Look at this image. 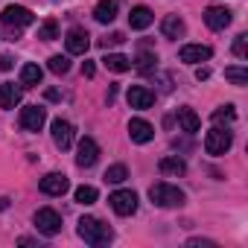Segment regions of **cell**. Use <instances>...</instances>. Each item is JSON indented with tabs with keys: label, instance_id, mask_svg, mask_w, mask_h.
I'll use <instances>...</instances> for the list:
<instances>
[{
	"label": "cell",
	"instance_id": "484cf974",
	"mask_svg": "<svg viewBox=\"0 0 248 248\" xmlns=\"http://www.w3.org/2000/svg\"><path fill=\"white\" fill-rule=\"evenodd\" d=\"M155 62H158V56H155V53H140V56H138V62H132V64H135L140 73H152V70H155Z\"/></svg>",
	"mask_w": 248,
	"mask_h": 248
},
{
	"label": "cell",
	"instance_id": "603a6c76",
	"mask_svg": "<svg viewBox=\"0 0 248 248\" xmlns=\"http://www.w3.org/2000/svg\"><path fill=\"white\" fill-rule=\"evenodd\" d=\"M41 76H44V70H41L38 64H24V67H21V85H24V88L41 85Z\"/></svg>",
	"mask_w": 248,
	"mask_h": 248
},
{
	"label": "cell",
	"instance_id": "8992f818",
	"mask_svg": "<svg viewBox=\"0 0 248 248\" xmlns=\"http://www.w3.org/2000/svg\"><path fill=\"white\" fill-rule=\"evenodd\" d=\"M35 228L44 233V236H56L62 231V216L53 210V207H41L35 213Z\"/></svg>",
	"mask_w": 248,
	"mask_h": 248
},
{
	"label": "cell",
	"instance_id": "52a82bcc",
	"mask_svg": "<svg viewBox=\"0 0 248 248\" xmlns=\"http://www.w3.org/2000/svg\"><path fill=\"white\" fill-rule=\"evenodd\" d=\"M0 21H3L6 27H30L32 21H35V15L27 9V6H6L3 12H0Z\"/></svg>",
	"mask_w": 248,
	"mask_h": 248
},
{
	"label": "cell",
	"instance_id": "ffe728a7",
	"mask_svg": "<svg viewBox=\"0 0 248 248\" xmlns=\"http://www.w3.org/2000/svg\"><path fill=\"white\" fill-rule=\"evenodd\" d=\"M21 102V88H15L12 82L0 85V108H15Z\"/></svg>",
	"mask_w": 248,
	"mask_h": 248
},
{
	"label": "cell",
	"instance_id": "5b68a950",
	"mask_svg": "<svg viewBox=\"0 0 248 248\" xmlns=\"http://www.w3.org/2000/svg\"><path fill=\"white\" fill-rule=\"evenodd\" d=\"M47 123V111L41 105H27L21 108V129L24 132H41Z\"/></svg>",
	"mask_w": 248,
	"mask_h": 248
},
{
	"label": "cell",
	"instance_id": "d4e9b609",
	"mask_svg": "<svg viewBox=\"0 0 248 248\" xmlns=\"http://www.w3.org/2000/svg\"><path fill=\"white\" fill-rule=\"evenodd\" d=\"M126 178H129V170L123 167V164H114V167L105 170V181H108V184H123Z\"/></svg>",
	"mask_w": 248,
	"mask_h": 248
},
{
	"label": "cell",
	"instance_id": "5bb4252c",
	"mask_svg": "<svg viewBox=\"0 0 248 248\" xmlns=\"http://www.w3.org/2000/svg\"><path fill=\"white\" fill-rule=\"evenodd\" d=\"M129 138H132L135 143H149V140L155 138L152 123H146V120H140V117L129 120Z\"/></svg>",
	"mask_w": 248,
	"mask_h": 248
},
{
	"label": "cell",
	"instance_id": "d6a6232c",
	"mask_svg": "<svg viewBox=\"0 0 248 248\" xmlns=\"http://www.w3.org/2000/svg\"><path fill=\"white\" fill-rule=\"evenodd\" d=\"M93 73H96V67H93V62H88V59H85V62H82V76H88V79H91Z\"/></svg>",
	"mask_w": 248,
	"mask_h": 248
},
{
	"label": "cell",
	"instance_id": "d6986e66",
	"mask_svg": "<svg viewBox=\"0 0 248 248\" xmlns=\"http://www.w3.org/2000/svg\"><path fill=\"white\" fill-rule=\"evenodd\" d=\"M161 32H164L167 38H181V35L187 32V27H184V21H181L178 15H167V18L161 21Z\"/></svg>",
	"mask_w": 248,
	"mask_h": 248
},
{
	"label": "cell",
	"instance_id": "4dcf8cb0",
	"mask_svg": "<svg viewBox=\"0 0 248 248\" xmlns=\"http://www.w3.org/2000/svg\"><path fill=\"white\" fill-rule=\"evenodd\" d=\"M120 44H126V35L123 32H111V35H105V38H99V47H120Z\"/></svg>",
	"mask_w": 248,
	"mask_h": 248
},
{
	"label": "cell",
	"instance_id": "f546056e",
	"mask_svg": "<svg viewBox=\"0 0 248 248\" xmlns=\"http://www.w3.org/2000/svg\"><path fill=\"white\" fill-rule=\"evenodd\" d=\"M50 70H53L56 76H64V73L70 70V59H67V56H53V59H50Z\"/></svg>",
	"mask_w": 248,
	"mask_h": 248
},
{
	"label": "cell",
	"instance_id": "9c48e42d",
	"mask_svg": "<svg viewBox=\"0 0 248 248\" xmlns=\"http://www.w3.org/2000/svg\"><path fill=\"white\" fill-rule=\"evenodd\" d=\"M38 187H41V193H47V196H64L67 187H70V181H67L64 172H50V175H44V178L38 181Z\"/></svg>",
	"mask_w": 248,
	"mask_h": 248
},
{
	"label": "cell",
	"instance_id": "2e32d148",
	"mask_svg": "<svg viewBox=\"0 0 248 248\" xmlns=\"http://www.w3.org/2000/svg\"><path fill=\"white\" fill-rule=\"evenodd\" d=\"M152 21H155V15H152L149 6H135V9L129 12V27H132V30H146Z\"/></svg>",
	"mask_w": 248,
	"mask_h": 248
},
{
	"label": "cell",
	"instance_id": "6da1fadb",
	"mask_svg": "<svg viewBox=\"0 0 248 248\" xmlns=\"http://www.w3.org/2000/svg\"><path fill=\"white\" fill-rule=\"evenodd\" d=\"M79 236L88 242V245H108L111 242V228L105 225V222H99V219H93V216H82L79 219Z\"/></svg>",
	"mask_w": 248,
	"mask_h": 248
},
{
	"label": "cell",
	"instance_id": "d590c367",
	"mask_svg": "<svg viewBox=\"0 0 248 248\" xmlns=\"http://www.w3.org/2000/svg\"><path fill=\"white\" fill-rule=\"evenodd\" d=\"M187 245H193V248H196V245H216V242H213V239H190Z\"/></svg>",
	"mask_w": 248,
	"mask_h": 248
},
{
	"label": "cell",
	"instance_id": "7a4b0ae2",
	"mask_svg": "<svg viewBox=\"0 0 248 248\" xmlns=\"http://www.w3.org/2000/svg\"><path fill=\"white\" fill-rule=\"evenodd\" d=\"M149 199H152V204H158V207H178V204H184V193H181L178 187L167 184V181L152 184V187H149Z\"/></svg>",
	"mask_w": 248,
	"mask_h": 248
},
{
	"label": "cell",
	"instance_id": "7c38bea8",
	"mask_svg": "<svg viewBox=\"0 0 248 248\" xmlns=\"http://www.w3.org/2000/svg\"><path fill=\"white\" fill-rule=\"evenodd\" d=\"M231 21H233V15H231V9H225V6H207V9H204V24H207L210 30H225Z\"/></svg>",
	"mask_w": 248,
	"mask_h": 248
},
{
	"label": "cell",
	"instance_id": "30bf717a",
	"mask_svg": "<svg viewBox=\"0 0 248 248\" xmlns=\"http://www.w3.org/2000/svg\"><path fill=\"white\" fill-rule=\"evenodd\" d=\"M64 44H67V53H70V56H85V53H88V47H91V35H88L85 30L73 27V30L67 32Z\"/></svg>",
	"mask_w": 248,
	"mask_h": 248
},
{
	"label": "cell",
	"instance_id": "8fae6325",
	"mask_svg": "<svg viewBox=\"0 0 248 248\" xmlns=\"http://www.w3.org/2000/svg\"><path fill=\"white\" fill-rule=\"evenodd\" d=\"M53 143L64 152V149H70L73 146V126H70V123L67 120H53Z\"/></svg>",
	"mask_w": 248,
	"mask_h": 248
},
{
	"label": "cell",
	"instance_id": "9a60e30c",
	"mask_svg": "<svg viewBox=\"0 0 248 248\" xmlns=\"http://www.w3.org/2000/svg\"><path fill=\"white\" fill-rule=\"evenodd\" d=\"M210 56H213V50H210V47H204V44H184V47H181V53H178V59H181V62H187V64L207 62Z\"/></svg>",
	"mask_w": 248,
	"mask_h": 248
},
{
	"label": "cell",
	"instance_id": "8d00e7d4",
	"mask_svg": "<svg viewBox=\"0 0 248 248\" xmlns=\"http://www.w3.org/2000/svg\"><path fill=\"white\" fill-rule=\"evenodd\" d=\"M9 207V199H0V210H6Z\"/></svg>",
	"mask_w": 248,
	"mask_h": 248
},
{
	"label": "cell",
	"instance_id": "7402d4cb",
	"mask_svg": "<svg viewBox=\"0 0 248 248\" xmlns=\"http://www.w3.org/2000/svg\"><path fill=\"white\" fill-rule=\"evenodd\" d=\"M102 64H105L108 70H114V73H126V70H132V59L123 56V53H108V56L102 59Z\"/></svg>",
	"mask_w": 248,
	"mask_h": 248
},
{
	"label": "cell",
	"instance_id": "ac0fdd59",
	"mask_svg": "<svg viewBox=\"0 0 248 248\" xmlns=\"http://www.w3.org/2000/svg\"><path fill=\"white\" fill-rule=\"evenodd\" d=\"M178 123H181V129L187 132V135H193V132H199L202 129V120H199V114L193 111V108H178Z\"/></svg>",
	"mask_w": 248,
	"mask_h": 248
},
{
	"label": "cell",
	"instance_id": "836d02e7",
	"mask_svg": "<svg viewBox=\"0 0 248 248\" xmlns=\"http://www.w3.org/2000/svg\"><path fill=\"white\" fill-rule=\"evenodd\" d=\"M12 56H0V70H12Z\"/></svg>",
	"mask_w": 248,
	"mask_h": 248
},
{
	"label": "cell",
	"instance_id": "e575fe53",
	"mask_svg": "<svg viewBox=\"0 0 248 248\" xmlns=\"http://www.w3.org/2000/svg\"><path fill=\"white\" fill-rule=\"evenodd\" d=\"M196 79H199V82L210 79V70H207V67H199V70H196Z\"/></svg>",
	"mask_w": 248,
	"mask_h": 248
},
{
	"label": "cell",
	"instance_id": "e0dca14e",
	"mask_svg": "<svg viewBox=\"0 0 248 248\" xmlns=\"http://www.w3.org/2000/svg\"><path fill=\"white\" fill-rule=\"evenodd\" d=\"M158 170L164 172V175H184L187 172V164H184V158H178V155H167V158H161V164H158Z\"/></svg>",
	"mask_w": 248,
	"mask_h": 248
},
{
	"label": "cell",
	"instance_id": "83f0119b",
	"mask_svg": "<svg viewBox=\"0 0 248 248\" xmlns=\"http://www.w3.org/2000/svg\"><path fill=\"white\" fill-rule=\"evenodd\" d=\"M233 120H236L233 105H222V108L213 111V123H216V126H219V123H233Z\"/></svg>",
	"mask_w": 248,
	"mask_h": 248
},
{
	"label": "cell",
	"instance_id": "277c9868",
	"mask_svg": "<svg viewBox=\"0 0 248 248\" xmlns=\"http://www.w3.org/2000/svg\"><path fill=\"white\" fill-rule=\"evenodd\" d=\"M231 143H233V135H231L228 129H210V132L204 135V149H207V155H225V152L231 149Z\"/></svg>",
	"mask_w": 248,
	"mask_h": 248
},
{
	"label": "cell",
	"instance_id": "f1b7e54d",
	"mask_svg": "<svg viewBox=\"0 0 248 248\" xmlns=\"http://www.w3.org/2000/svg\"><path fill=\"white\" fill-rule=\"evenodd\" d=\"M96 196H99V193H96V187H88V184H82V187L76 190V202H79V204H93V202H96Z\"/></svg>",
	"mask_w": 248,
	"mask_h": 248
},
{
	"label": "cell",
	"instance_id": "4fadbf2b",
	"mask_svg": "<svg viewBox=\"0 0 248 248\" xmlns=\"http://www.w3.org/2000/svg\"><path fill=\"white\" fill-rule=\"evenodd\" d=\"M126 99H129V105L132 108H152L155 105V93L149 91V88H143V85H132L129 88V93H126Z\"/></svg>",
	"mask_w": 248,
	"mask_h": 248
},
{
	"label": "cell",
	"instance_id": "4316f807",
	"mask_svg": "<svg viewBox=\"0 0 248 248\" xmlns=\"http://www.w3.org/2000/svg\"><path fill=\"white\" fill-rule=\"evenodd\" d=\"M38 38L41 41H53V38H59V24L50 18V21H44L41 27H38Z\"/></svg>",
	"mask_w": 248,
	"mask_h": 248
},
{
	"label": "cell",
	"instance_id": "44dd1931",
	"mask_svg": "<svg viewBox=\"0 0 248 248\" xmlns=\"http://www.w3.org/2000/svg\"><path fill=\"white\" fill-rule=\"evenodd\" d=\"M93 18L99 24H111L117 18V0H99L96 9H93Z\"/></svg>",
	"mask_w": 248,
	"mask_h": 248
},
{
	"label": "cell",
	"instance_id": "3957f363",
	"mask_svg": "<svg viewBox=\"0 0 248 248\" xmlns=\"http://www.w3.org/2000/svg\"><path fill=\"white\" fill-rule=\"evenodd\" d=\"M108 204H111V210L117 216H132L138 210V193H132V190H117V193L108 196Z\"/></svg>",
	"mask_w": 248,
	"mask_h": 248
},
{
	"label": "cell",
	"instance_id": "1f68e13d",
	"mask_svg": "<svg viewBox=\"0 0 248 248\" xmlns=\"http://www.w3.org/2000/svg\"><path fill=\"white\" fill-rule=\"evenodd\" d=\"M245 38L248 35H236V41H233V56L236 59H245Z\"/></svg>",
	"mask_w": 248,
	"mask_h": 248
},
{
	"label": "cell",
	"instance_id": "cb8c5ba5",
	"mask_svg": "<svg viewBox=\"0 0 248 248\" xmlns=\"http://www.w3.org/2000/svg\"><path fill=\"white\" fill-rule=\"evenodd\" d=\"M225 79L242 88V85H248V70H245V67H239V64H233V67H225Z\"/></svg>",
	"mask_w": 248,
	"mask_h": 248
},
{
	"label": "cell",
	"instance_id": "ba28073f",
	"mask_svg": "<svg viewBox=\"0 0 248 248\" xmlns=\"http://www.w3.org/2000/svg\"><path fill=\"white\" fill-rule=\"evenodd\" d=\"M99 161V146H96V140L93 138H82L79 140V149H76V164L82 167V170H88V167H93Z\"/></svg>",
	"mask_w": 248,
	"mask_h": 248
}]
</instances>
